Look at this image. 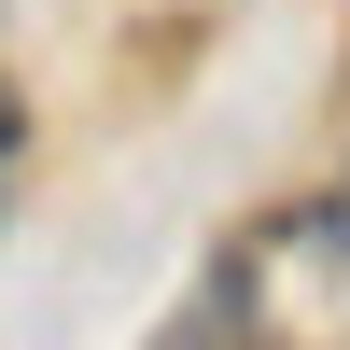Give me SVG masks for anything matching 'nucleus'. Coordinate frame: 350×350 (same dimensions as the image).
Segmentation results:
<instances>
[{"instance_id":"nucleus-3","label":"nucleus","mask_w":350,"mask_h":350,"mask_svg":"<svg viewBox=\"0 0 350 350\" xmlns=\"http://www.w3.org/2000/svg\"><path fill=\"white\" fill-rule=\"evenodd\" d=\"M0 211H14V183H0Z\"/></svg>"},{"instance_id":"nucleus-1","label":"nucleus","mask_w":350,"mask_h":350,"mask_svg":"<svg viewBox=\"0 0 350 350\" xmlns=\"http://www.w3.org/2000/svg\"><path fill=\"white\" fill-rule=\"evenodd\" d=\"M308 239H323V252H336V267H350V183L323 196V211H308Z\"/></svg>"},{"instance_id":"nucleus-2","label":"nucleus","mask_w":350,"mask_h":350,"mask_svg":"<svg viewBox=\"0 0 350 350\" xmlns=\"http://www.w3.org/2000/svg\"><path fill=\"white\" fill-rule=\"evenodd\" d=\"M14 140H28V98H14V84H0V154H14Z\"/></svg>"}]
</instances>
